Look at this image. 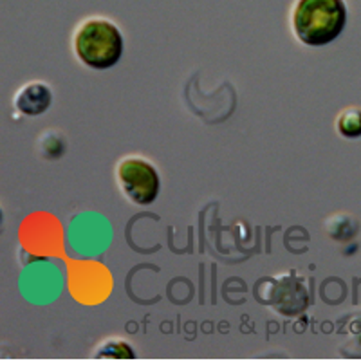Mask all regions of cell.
<instances>
[{
    "mask_svg": "<svg viewBox=\"0 0 361 361\" xmlns=\"http://www.w3.org/2000/svg\"><path fill=\"white\" fill-rule=\"evenodd\" d=\"M336 128L347 140L361 137V111L360 109H345L336 119Z\"/></svg>",
    "mask_w": 361,
    "mask_h": 361,
    "instance_id": "5b68a950",
    "label": "cell"
},
{
    "mask_svg": "<svg viewBox=\"0 0 361 361\" xmlns=\"http://www.w3.org/2000/svg\"><path fill=\"white\" fill-rule=\"evenodd\" d=\"M134 350L130 345L125 343L123 340H109L107 343H103L98 350H96V357H112V360H130L134 357Z\"/></svg>",
    "mask_w": 361,
    "mask_h": 361,
    "instance_id": "8992f818",
    "label": "cell"
},
{
    "mask_svg": "<svg viewBox=\"0 0 361 361\" xmlns=\"http://www.w3.org/2000/svg\"><path fill=\"white\" fill-rule=\"evenodd\" d=\"M291 24L293 33L302 44L327 45L345 29L347 4L343 0H296Z\"/></svg>",
    "mask_w": 361,
    "mask_h": 361,
    "instance_id": "6da1fadb",
    "label": "cell"
},
{
    "mask_svg": "<svg viewBox=\"0 0 361 361\" xmlns=\"http://www.w3.org/2000/svg\"><path fill=\"white\" fill-rule=\"evenodd\" d=\"M116 177H118L119 190L135 204H152L159 195L161 177L156 166L145 157H123L118 163Z\"/></svg>",
    "mask_w": 361,
    "mask_h": 361,
    "instance_id": "3957f363",
    "label": "cell"
},
{
    "mask_svg": "<svg viewBox=\"0 0 361 361\" xmlns=\"http://www.w3.org/2000/svg\"><path fill=\"white\" fill-rule=\"evenodd\" d=\"M74 53L89 69H111L123 54V37L107 18H87L74 31Z\"/></svg>",
    "mask_w": 361,
    "mask_h": 361,
    "instance_id": "7a4b0ae2",
    "label": "cell"
},
{
    "mask_svg": "<svg viewBox=\"0 0 361 361\" xmlns=\"http://www.w3.org/2000/svg\"><path fill=\"white\" fill-rule=\"evenodd\" d=\"M53 102V92L49 85L42 82L27 83L15 96V107L25 116H40L49 109Z\"/></svg>",
    "mask_w": 361,
    "mask_h": 361,
    "instance_id": "277c9868",
    "label": "cell"
}]
</instances>
